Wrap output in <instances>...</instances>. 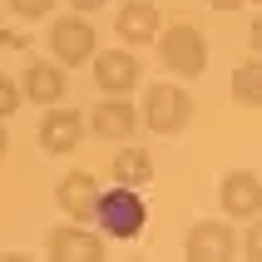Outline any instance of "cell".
Instances as JSON below:
<instances>
[{
  "mask_svg": "<svg viewBox=\"0 0 262 262\" xmlns=\"http://www.w3.org/2000/svg\"><path fill=\"white\" fill-rule=\"evenodd\" d=\"M94 79H99L104 94H134L139 79H144V64L134 50H94Z\"/></svg>",
  "mask_w": 262,
  "mask_h": 262,
  "instance_id": "obj_6",
  "label": "cell"
},
{
  "mask_svg": "<svg viewBox=\"0 0 262 262\" xmlns=\"http://www.w3.org/2000/svg\"><path fill=\"white\" fill-rule=\"evenodd\" d=\"M59 208L70 213L74 223H89L94 218V198H99V183H94V173H64L55 188Z\"/></svg>",
  "mask_w": 262,
  "mask_h": 262,
  "instance_id": "obj_13",
  "label": "cell"
},
{
  "mask_svg": "<svg viewBox=\"0 0 262 262\" xmlns=\"http://www.w3.org/2000/svg\"><path fill=\"white\" fill-rule=\"evenodd\" d=\"M144 124L154 134H183L193 124V94L183 84H148L144 89Z\"/></svg>",
  "mask_w": 262,
  "mask_h": 262,
  "instance_id": "obj_3",
  "label": "cell"
},
{
  "mask_svg": "<svg viewBox=\"0 0 262 262\" xmlns=\"http://www.w3.org/2000/svg\"><path fill=\"white\" fill-rule=\"evenodd\" d=\"M5 40H10V35H0V45H5Z\"/></svg>",
  "mask_w": 262,
  "mask_h": 262,
  "instance_id": "obj_23",
  "label": "cell"
},
{
  "mask_svg": "<svg viewBox=\"0 0 262 262\" xmlns=\"http://www.w3.org/2000/svg\"><path fill=\"white\" fill-rule=\"evenodd\" d=\"M159 59L178 74V79H198V74L208 70V40H203V30L188 25V20H173L168 30H159Z\"/></svg>",
  "mask_w": 262,
  "mask_h": 262,
  "instance_id": "obj_2",
  "label": "cell"
},
{
  "mask_svg": "<svg viewBox=\"0 0 262 262\" xmlns=\"http://www.w3.org/2000/svg\"><path fill=\"white\" fill-rule=\"evenodd\" d=\"M248 223H252V228L237 237V252H243L248 262H262V213H257V218H248Z\"/></svg>",
  "mask_w": 262,
  "mask_h": 262,
  "instance_id": "obj_16",
  "label": "cell"
},
{
  "mask_svg": "<svg viewBox=\"0 0 262 262\" xmlns=\"http://www.w3.org/2000/svg\"><path fill=\"white\" fill-rule=\"evenodd\" d=\"M218 198H223V213L228 218H257L262 213V178L248 173V168H233V173L223 178Z\"/></svg>",
  "mask_w": 262,
  "mask_h": 262,
  "instance_id": "obj_9",
  "label": "cell"
},
{
  "mask_svg": "<svg viewBox=\"0 0 262 262\" xmlns=\"http://www.w3.org/2000/svg\"><path fill=\"white\" fill-rule=\"evenodd\" d=\"M45 257H55V262H99L104 257V237H94L79 223H64V228H50Z\"/></svg>",
  "mask_w": 262,
  "mask_h": 262,
  "instance_id": "obj_8",
  "label": "cell"
},
{
  "mask_svg": "<svg viewBox=\"0 0 262 262\" xmlns=\"http://www.w3.org/2000/svg\"><path fill=\"white\" fill-rule=\"evenodd\" d=\"M45 40H50V55H55L64 70H74V64H89V59H94L99 30L89 25V15H59Z\"/></svg>",
  "mask_w": 262,
  "mask_h": 262,
  "instance_id": "obj_4",
  "label": "cell"
},
{
  "mask_svg": "<svg viewBox=\"0 0 262 262\" xmlns=\"http://www.w3.org/2000/svg\"><path fill=\"white\" fill-rule=\"evenodd\" d=\"M94 218H99L104 237H139L148 228V203L139 198V188L129 183H114L94 198Z\"/></svg>",
  "mask_w": 262,
  "mask_h": 262,
  "instance_id": "obj_1",
  "label": "cell"
},
{
  "mask_svg": "<svg viewBox=\"0 0 262 262\" xmlns=\"http://www.w3.org/2000/svg\"><path fill=\"white\" fill-rule=\"evenodd\" d=\"M84 124L99 139H129L134 129H139V109H134L124 94H109V99L94 104V114H84Z\"/></svg>",
  "mask_w": 262,
  "mask_h": 262,
  "instance_id": "obj_12",
  "label": "cell"
},
{
  "mask_svg": "<svg viewBox=\"0 0 262 262\" xmlns=\"http://www.w3.org/2000/svg\"><path fill=\"white\" fill-rule=\"evenodd\" d=\"M70 5H74V10H79V15H94V10H99V5H104V0H70Z\"/></svg>",
  "mask_w": 262,
  "mask_h": 262,
  "instance_id": "obj_20",
  "label": "cell"
},
{
  "mask_svg": "<svg viewBox=\"0 0 262 262\" xmlns=\"http://www.w3.org/2000/svg\"><path fill=\"white\" fill-rule=\"evenodd\" d=\"M252 5H262V0H252Z\"/></svg>",
  "mask_w": 262,
  "mask_h": 262,
  "instance_id": "obj_24",
  "label": "cell"
},
{
  "mask_svg": "<svg viewBox=\"0 0 262 262\" xmlns=\"http://www.w3.org/2000/svg\"><path fill=\"white\" fill-rule=\"evenodd\" d=\"M159 5L154 0H124L114 15V35L124 45H148V40H159Z\"/></svg>",
  "mask_w": 262,
  "mask_h": 262,
  "instance_id": "obj_10",
  "label": "cell"
},
{
  "mask_svg": "<svg viewBox=\"0 0 262 262\" xmlns=\"http://www.w3.org/2000/svg\"><path fill=\"white\" fill-rule=\"evenodd\" d=\"M79 139H84V114L79 109H64V104H50L45 119H40V148L59 159V154H74Z\"/></svg>",
  "mask_w": 262,
  "mask_h": 262,
  "instance_id": "obj_7",
  "label": "cell"
},
{
  "mask_svg": "<svg viewBox=\"0 0 262 262\" xmlns=\"http://www.w3.org/2000/svg\"><path fill=\"white\" fill-rule=\"evenodd\" d=\"M233 99L243 109H262V55L233 70Z\"/></svg>",
  "mask_w": 262,
  "mask_h": 262,
  "instance_id": "obj_15",
  "label": "cell"
},
{
  "mask_svg": "<svg viewBox=\"0 0 262 262\" xmlns=\"http://www.w3.org/2000/svg\"><path fill=\"white\" fill-rule=\"evenodd\" d=\"M15 109H20V84L10 74H0V119H10Z\"/></svg>",
  "mask_w": 262,
  "mask_h": 262,
  "instance_id": "obj_18",
  "label": "cell"
},
{
  "mask_svg": "<svg viewBox=\"0 0 262 262\" xmlns=\"http://www.w3.org/2000/svg\"><path fill=\"white\" fill-rule=\"evenodd\" d=\"M64 89H70V79H64V64L59 59H35L25 70V79H20V94L35 104H64Z\"/></svg>",
  "mask_w": 262,
  "mask_h": 262,
  "instance_id": "obj_11",
  "label": "cell"
},
{
  "mask_svg": "<svg viewBox=\"0 0 262 262\" xmlns=\"http://www.w3.org/2000/svg\"><path fill=\"white\" fill-rule=\"evenodd\" d=\"M183 252H188V262H228V257H237V233L218 218H203L188 228Z\"/></svg>",
  "mask_w": 262,
  "mask_h": 262,
  "instance_id": "obj_5",
  "label": "cell"
},
{
  "mask_svg": "<svg viewBox=\"0 0 262 262\" xmlns=\"http://www.w3.org/2000/svg\"><path fill=\"white\" fill-rule=\"evenodd\" d=\"M109 173H114V183H129V188H144L148 178H154V159H148L144 148H119L114 159H109Z\"/></svg>",
  "mask_w": 262,
  "mask_h": 262,
  "instance_id": "obj_14",
  "label": "cell"
},
{
  "mask_svg": "<svg viewBox=\"0 0 262 262\" xmlns=\"http://www.w3.org/2000/svg\"><path fill=\"white\" fill-rule=\"evenodd\" d=\"M0 159H5V129H0Z\"/></svg>",
  "mask_w": 262,
  "mask_h": 262,
  "instance_id": "obj_22",
  "label": "cell"
},
{
  "mask_svg": "<svg viewBox=\"0 0 262 262\" xmlns=\"http://www.w3.org/2000/svg\"><path fill=\"white\" fill-rule=\"evenodd\" d=\"M248 40H252V50H257V55H262V10L252 15V30H248Z\"/></svg>",
  "mask_w": 262,
  "mask_h": 262,
  "instance_id": "obj_19",
  "label": "cell"
},
{
  "mask_svg": "<svg viewBox=\"0 0 262 262\" xmlns=\"http://www.w3.org/2000/svg\"><path fill=\"white\" fill-rule=\"evenodd\" d=\"M213 10H237V5H248V0H208Z\"/></svg>",
  "mask_w": 262,
  "mask_h": 262,
  "instance_id": "obj_21",
  "label": "cell"
},
{
  "mask_svg": "<svg viewBox=\"0 0 262 262\" xmlns=\"http://www.w3.org/2000/svg\"><path fill=\"white\" fill-rule=\"evenodd\" d=\"M5 5H10L20 20H45V15L55 10V0H5Z\"/></svg>",
  "mask_w": 262,
  "mask_h": 262,
  "instance_id": "obj_17",
  "label": "cell"
}]
</instances>
